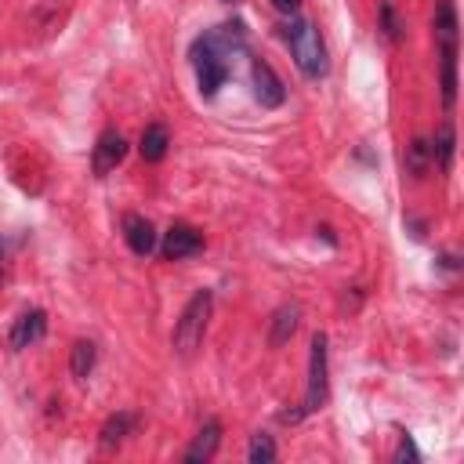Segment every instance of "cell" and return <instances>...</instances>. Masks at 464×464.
I'll return each mask as SVG.
<instances>
[{
  "instance_id": "6da1fadb",
  "label": "cell",
  "mask_w": 464,
  "mask_h": 464,
  "mask_svg": "<svg viewBox=\"0 0 464 464\" xmlns=\"http://www.w3.org/2000/svg\"><path fill=\"white\" fill-rule=\"evenodd\" d=\"M210 308H214V294H210V290H196V294L185 301V308H181V315H178V323H174V334H170V348H174L181 359H192L196 348L203 344Z\"/></svg>"
},
{
  "instance_id": "7a4b0ae2",
  "label": "cell",
  "mask_w": 464,
  "mask_h": 464,
  "mask_svg": "<svg viewBox=\"0 0 464 464\" xmlns=\"http://www.w3.org/2000/svg\"><path fill=\"white\" fill-rule=\"evenodd\" d=\"M286 44H290V54H294V62H297V69L308 76V80H319V76H326V44H323V36H319V29L308 22V18H294L286 29Z\"/></svg>"
},
{
  "instance_id": "3957f363",
  "label": "cell",
  "mask_w": 464,
  "mask_h": 464,
  "mask_svg": "<svg viewBox=\"0 0 464 464\" xmlns=\"http://www.w3.org/2000/svg\"><path fill=\"white\" fill-rule=\"evenodd\" d=\"M192 65H196L199 94H203V98H214V94L221 91V83L228 80V58L196 40V44H192Z\"/></svg>"
},
{
  "instance_id": "277c9868",
  "label": "cell",
  "mask_w": 464,
  "mask_h": 464,
  "mask_svg": "<svg viewBox=\"0 0 464 464\" xmlns=\"http://www.w3.org/2000/svg\"><path fill=\"white\" fill-rule=\"evenodd\" d=\"M323 402H326V337L315 334L308 348V388H304L301 413H315Z\"/></svg>"
},
{
  "instance_id": "5b68a950",
  "label": "cell",
  "mask_w": 464,
  "mask_h": 464,
  "mask_svg": "<svg viewBox=\"0 0 464 464\" xmlns=\"http://www.w3.org/2000/svg\"><path fill=\"white\" fill-rule=\"evenodd\" d=\"M250 80H254V98L261 102V109H279L286 102V87H283V80L276 76V69L265 58H254Z\"/></svg>"
},
{
  "instance_id": "8992f818",
  "label": "cell",
  "mask_w": 464,
  "mask_h": 464,
  "mask_svg": "<svg viewBox=\"0 0 464 464\" xmlns=\"http://www.w3.org/2000/svg\"><path fill=\"white\" fill-rule=\"evenodd\" d=\"M199 250H203V232H199V228L178 221V225H170V228L163 232L160 254H163L167 261H181V257H192V254H199Z\"/></svg>"
},
{
  "instance_id": "52a82bcc",
  "label": "cell",
  "mask_w": 464,
  "mask_h": 464,
  "mask_svg": "<svg viewBox=\"0 0 464 464\" xmlns=\"http://www.w3.org/2000/svg\"><path fill=\"white\" fill-rule=\"evenodd\" d=\"M123 156H127L123 134H120V130H102L98 141H94V152H91V170H94L98 178H105L109 170H116V167L123 163Z\"/></svg>"
},
{
  "instance_id": "ba28073f",
  "label": "cell",
  "mask_w": 464,
  "mask_h": 464,
  "mask_svg": "<svg viewBox=\"0 0 464 464\" xmlns=\"http://www.w3.org/2000/svg\"><path fill=\"white\" fill-rule=\"evenodd\" d=\"M44 334H47V312H44V308H29V312H22V315L14 319V326H11V334H7V344H11L14 352H22V348L36 344Z\"/></svg>"
},
{
  "instance_id": "9c48e42d",
  "label": "cell",
  "mask_w": 464,
  "mask_h": 464,
  "mask_svg": "<svg viewBox=\"0 0 464 464\" xmlns=\"http://www.w3.org/2000/svg\"><path fill=\"white\" fill-rule=\"evenodd\" d=\"M123 239H127L130 254H138V257H149L156 250V228L141 214H127L123 218Z\"/></svg>"
},
{
  "instance_id": "30bf717a",
  "label": "cell",
  "mask_w": 464,
  "mask_h": 464,
  "mask_svg": "<svg viewBox=\"0 0 464 464\" xmlns=\"http://www.w3.org/2000/svg\"><path fill=\"white\" fill-rule=\"evenodd\" d=\"M435 40H439V58H457V11L450 0H439L435 7Z\"/></svg>"
},
{
  "instance_id": "8fae6325",
  "label": "cell",
  "mask_w": 464,
  "mask_h": 464,
  "mask_svg": "<svg viewBox=\"0 0 464 464\" xmlns=\"http://www.w3.org/2000/svg\"><path fill=\"white\" fill-rule=\"evenodd\" d=\"M297 323H301V304H294V301L290 304H279L276 315H272V326H268V344L272 348H283L294 337Z\"/></svg>"
},
{
  "instance_id": "7c38bea8",
  "label": "cell",
  "mask_w": 464,
  "mask_h": 464,
  "mask_svg": "<svg viewBox=\"0 0 464 464\" xmlns=\"http://www.w3.org/2000/svg\"><path fill=\"white\" fill-rule=\"evenodd\" d=\"M218 446H221V424H218V420H207V424L199 428V435L192 439V446L185 450V460H188V464H207V460L218 453Z\"/></svg>"
},
{
  "instance_id": "4fadbf2b",
  "label": "cell",
  "mask_w": 464,
  "mask_h": 464,
  "mask_svg": "<svg viewBox=\"0 0 464 464\" xmlns=\"http://www.w3.org/2000/svg\"><path fill=\"white\" fill-rule=\"evenodd\" d=\"M138 428V413H130V410H120V413H112L105 424H102V431H98V442H102V450H112V446H120L130 431Z\"/></svg>"
},
{
  "instance_id": "5bb4252c",
  "label": "cell",
  "mask_w": 464,
  "mask_h": 464,
  "mask_svg": "<svg viewBox=\"0 0 464 464\" xmlns=\"http://www.w3.org/2000/svg\"><path fill=\"white\" fill-rule=\"evenodd\" d=\"M167 145H170V134H167V127H163V123H149V127L141 130V141H138L141 160L160 163V160L167 156Z\"/></svg>"
},
{
  "instance_id": "9a60e30c",
  "label": "cell",
  "mask_w": 464,
  "mask_h": 464,
  "mask_svg": "<svg viewBox=\"0 0 464 464\" xmlns=\"http://www.w3.org/2000/svg\"><path fill=\"white\" fill-rule=\"evenodd\" d=\"M453 149H457V138H453V123L446 120V123L435 130V138H431V160H439V167L450 170V167H453Z\"/></svg>"
},
{
  "instance_id": "2e32d148",
  "label": "cell",
  "mask_w": 464,
  "mask_h": 464,
  "mask_svg": "<svg viewBox=\"0 0 464 464\" xmlns=\"http://www.w3.org/2000/svg\"><path fill=\"white\" fill-rule=\"evenodd\" d=\"M94 359H98V348H94L91 341H76L72 352H69V370H72V377H80V381L91 377Z\"/></svg>"
},
{
  "instance_id": "e0dca14e",
  "label": "cell",
  "mask_w": 464,
  "mask_h": 464,
  "mask_svg": "<svg viewBox=\"0 0 464 464\" xmlns=\"http://www.w3.org/2000/svg\"><path fill=\"white\" fill-rule=\"evenodd\" d=\"M381 29H384V36H388L392 44H402V40H406V22L399 18V7H395L392 0L381 4Z\"/></svg>"
},
{
  "instance_id": "ac0fdd59",
  "label": "cell",
  "mask_w": 464,
  "mask_h": 464,
  "mask_svg": "<svg viewBox=\"0 0 464 464\" xmlns=\"http://www.w3.org/2000/svg\"><path fill=\"white\" fill-rule=\"evenodd\" d=\"M428 163H435L431 160V141L428 138H413L406 145V167H410V174H424Z\"/></svg>"
},
{
  "instance_id": "d6986e66",
  "label": "cell",
  "mask_w": 464,
  "mask_h": 464,
  "mask_svg": "<svg viewBox=\"0 0 464 464\" xmlns=\"http://www.w3.org/2000/svg\"><path fill=\"white\" fill-rule=\"evenodd\" d=\"M246 460H250V464H272V460H276V442H272V435H265V431H257V435L250 439V450H246Z\"/></svg>"
},
{
  "instance_id": "ffe728a7",
  "label": "cell",
  "mask_w": 464,
  "mask_h": 464,
  "mask_svg": "<svg viewBox=\"0 0 464 464\" xmlns=\"http://www.w3.org/2000/svg\"><path fill=\"white\" fill-rule=\"evenodd\" d=\"M395 460H420V453H417V446H413V439H410V435H399Z\"/></svg>"
},
{
  "instance_id": "44dd1931",
  "label": "cell",
  "mask_w": 464,
  "mask_h": 464,
  "mask_svg": "<svg viewBox=\"0 0 464 464\" xmlns=\"http://www.w3.org/2000/svg\"><path fill=\"white\" fill-rule=\"evenodd\" d=\"M276 11H283V14H294L297 7H301V0H268Z\"/></svg>"
},
{
  "instance_id": "7402d4cb",
  "label": "cell",
  "mask_w": 464,
  "mask_h": 464,
  "mask_svg": "<svg viewBox=\"0 0 464 464\" xmlns=\"http://www.w3.org/2000/svg\"><path fill=\"white\" fill-rule=\"evenodd\" d=\"M4 254H7V243L0 239V268H4Z\"/></svg>"
}]
</instances>
